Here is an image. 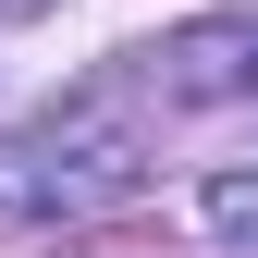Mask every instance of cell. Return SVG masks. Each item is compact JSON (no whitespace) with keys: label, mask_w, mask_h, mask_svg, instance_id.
I'll list each match as a JSON object with an SVG mask.
<instances>
[{"label":"cell","mask_w":258,"mask_h":258,"mask_svg":"<svg viewBox=\"0 0 258 258\" xmlns=\"http://www.w3.org/2000/svg\"><path fill=\"white\" fill-rule=\"evenodd\" d=\"M111 184H136V123L74 99L25 136H0V221H37V209H99Z\"/></svg>","instance_id":"1"},{"label":"cell","mask_w":258,"mask_h":258,"mask_svg":"<svg viewBox=\"0 0 258 258\" xmlns=\"http://www.w3.org/2000/svg\"><path fill=\"white\" fill-rule=\"evenodd\" d=\"M172 99H234V86H258V13H221V25H184L172 49L148 61Z\"/></svg>","instance_id":"2"},{"label":"cell","mask_w":258,"mask_h":258,"mask_svg":"<svg viewBox=\"0 0 258 258\" xmlns=\"http://www.w3.org/2000/svg\"><path fill=\"white\" fill-rule=\"evenodd\" d=\"M0 13H49V0H0Z\"/></svg>","instance_id":"3"}]
</instances>
